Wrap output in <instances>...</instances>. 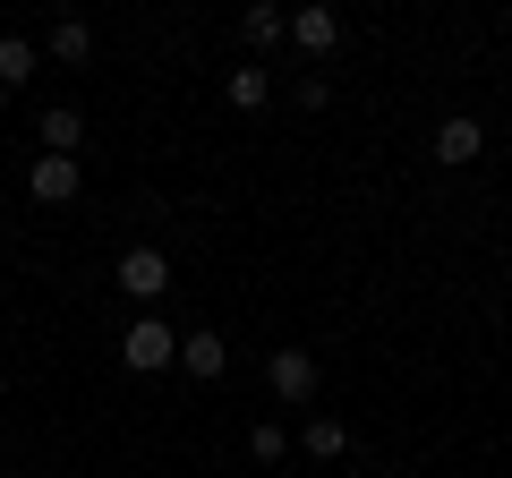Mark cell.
<instances>
[{
  "instance_id": "cell-15",
  "label": "cell",
  "mask_w": 512,
  "mask_h": 478,
  "mask_svg": "<svg viewBox=\"0 0 512 478\" xmlns=\"http://www.w3.org/2000/svg\"><path fill=\"white\" fill-rule=\"evenodd\" d=\"M0 478H18V470H0Z\"/></svg>"
},
{
  "instance_id": "cell-2",
  "label": "cell",
  "mask_w": 512,
  "mask_h": 478,
  "mask_svg": "<svg viewBox=\"0 0 512 478\" xmlns=\"http://www.w3.org/2000/svg\"><path fill=\"white\" fill-rule=\"evenodd\" d=\"M265 385H274V393H282L291 410H308V402H316V385H325V368H316V350L282 342L274 359H265Z\"/></svg>"
},
{
  "instance_id": "cell-10",
  "label": "cell",
  "mask_w": 512,
  "mask_h": 478,
  "mask_svg": "<svg viewBox=\"0 0 512 478\" xmlns=\"http://www.w3.org/2000/svg\"><path fill=\"white\" fill-rule=\"evenodd\" d=\"M299 453H308V461H342L350 453V427L342 419H308V427H299Z\"/></svg>"
},
{
  "instance_id": "cell-13",
  "label": "cell",
  "mask_w": 512,
  "mask_h": 478,
  "mask_svg": "<svg viewBox=\"0 0 512 478\" xmlns=\"http://www.w3.org/2000/svg\"><path fill=\"white\" fill-rule=\"evenodd\" d=\"M282 26H291V9H274V0L239 9V35H248V43H282Z\"/></svg>"
},
{
  "instance_id": "cell-8",
  "label": "cell",
  "mask_w": 512,
  "mask_h": 478,
  "mask_svg": "<svg viewBox=\"0 0 512 478\" xmlns=\"http://www.w3.org/2000/svg\"><path fill=\"white\" fill-rule=\"evenodd\" d=\"M478 146H487V129H478L470 111H453V120L436 129V163H478Z\"/></svg>"
},
{
  "instance_id": "cell-3",
  "label": "cell",
  "mask_w": 512,
  "mask_h": 478,
  "mask_svg": "<svg viewBox=\"0 0 512 478\" xmlns=\"http://www.w3.org/2000/svg\"><path fill=\"white\" fill-rule=\"evenodd\" d=\"M111 282H120L137 308H163V291H171V257H163V248H128V257L111 265Z\"/></svg>"
},
{
  "instance_id": "cell-14",
  "label": "cell",
  "mask_w": 512,
  "mask_h": 478,
  "mask_svg": "<svg viewBox=\"0 0 512 478\" xmlns=\"http://www.w3.org/2000/svg\"><path fill=\"white\" fill-rule=\"evenodd\" d=\"M248 453L265 461V470H274V461H291V427H274V419H265V427L248 436Z\"/></svg>"
},
{
  "instance_id": "cell-12",
  "label": "cell",
  "mask_w": 512,
  "mask_h": 478,
  "mask_svg": "<svg viewBox=\"0 0 512 478\" xmlns=\"http://www.w3.org/2000/svg\"><path fill=\"white\" fill-rule=\"evenodd\" d=\"M222 94H231V111H265L274 77H265V69H231V77H222Z\"/></svg>"
},
{
  "instance_id": "cell-7",
  "label": "cell",
  "mask_w": 512,
  "mask_h": 478,
  "mask_svg": "<svg viewBox=\"0 0 512 478\" xmlns=\"http://www.w3.org/2000/svg\"><path fill=\"white\" fill-rule=\"evenodd\" d=\"M35 137H43V154H69V163H77V146H86V111L52 103V111L35 120Z\"/></svg>"
},
{
  "instance_id": "cell-5",
  "label": "cell",
  "mask_w": 512,
  "mask_h": 478,
  "mask_svg": "<svg viewBox=\"0 0 512 478\" xmlns=\"http://www.w3.org/2000/svg\"><path fill=\"white\" fill-rule=\"evenodd\" d=\"M180 368L197 376V385H214V376L231 368V342H222L214 325H197V333H180Z\"/></svg>"
},
{
  "instance_id": "cell-9",
  "label": "cell",
  "mask_w": 512,
  "mask_h": 478,
  "mask_svg": "<svg viewBox=\"0 0 512 478\" xmlns=\"http://www.w3.org/2000/svg\"><path fill=\"white\" fill-rule=\"evenodd\" d=\"M43 52H52L60 69H86V60H94V26L86 18H60L52 35H43Z\"/></svg>"
},
{
  "instance_id": "cell-11",
  "label": "cell",
  "mask_w": 512,
  "mask_h": 478,
  "mask_svg": "<svg viewBox=\"0 0 512 478\" xmlns=\"http://www.w3.org/2000/svg\"><path fill=\"white\" fill-rule=\"evenodd\" d=\"M35 69H43V52H35V43H26V35H0V86H26Z\"/></svg>"
},
{
  "instance_id": "cell-6",
  "label": "cell",
  "mask_w": 512,
  "mask_h": 478,
  "mask_svg": "<svg viewBox=\"0 0 512 478\" xmlns=\"http://www.w3.org/2000/svg\"><path fill=\"white\" fill-rule=\"evenodd\" d=\"M26 188H35V205H69L77 188H86V171H77L69 154H43V163L26 171Z\"/></svg>"
},
{
  "instance_id": "cell-4",
  "label": "cell",
  "mask_w": 512,
  "mask_h": 478,
  "mask_svg": "<svg viewBox=\"0 0 512 478\" xmlns=\"http://www.w3.org/2000/svg\"><path fill=\"white\" fill-rule=\"evenodd\" d=\"M282 35H291V43H299L308 60L342 52V18H333V9H316V0H308V9H291V26H282Z\"/></svg>"
},
{
  "instance_id": "cell-16",
  "label": "cell",
  "mask_w": 512,
  "mask_h": 478,
  "mask_svg": "<svg viewBox=\"0 0 512 478\" xmlns=\"http://www.w3.org/2000/svg\"><path fill=\"white\" fill-rule=\"evenodd\" d=\"M504 248H512V231H504Z\"/></svg>"
},
{
  "instance_id": "cell-1",
  "label": "cell",
  "mask_w": 512,
  "mask_h": 478,
  "mask_svg": "<svg viewBox=\"0 0 512 478\" xmlns=\"http://www.w3.org/2000/svg\"><path fill=\"white\" fill-rule=\"evenodd\" d=\"M120 368H137V376H163V368H180V333L163 325V316H137V325L120 333Z\"/></svg>"
}]
</instances>
